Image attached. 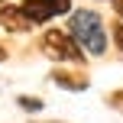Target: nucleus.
Segmentation results:
<instances>
[{
  "mask_svg": "<svg viewBox=\"0 0 123 123\" xmlns=\"http://www.w3.org/2000/svg\"><path fill=\"white\" fill-rule=\"evenodd\" d=\"M110 100H113V104H123V91H117V94H110Z\"/></svg>",
  "mask_w": 123,
  "mask_h": 123,
  "instance_id": "nucleus-8",
  "label": "nucleus"
},
{
  "mask_svg": "<svg viewBox=\"0 0 123 123\" xmlns=\"http://www.w3.org/2000/svg\"><path fill=\"white\" fill-rule=\"evenodd\" d=\"M110 3H117V0H110Z\"/></svg>",
  "mask_w": 123,
  "mask_h": 123,
  "instance_id": "nucleus-11",
  "label": "nucleus"
},
{
  "mask_svg": "<svg viewBox=\"0 0 123 123\" xmlns=\"http://www.w3.org/2000/svg\"><path fill=\"white\" fill-rule=\"evenodd\" d=\"M0 26H3V29H10V32H29V29H32L29 16L23 13V6H19V3L0 6Z\"/></svg>",
  "mask_w": 123,
  "mask_h": 123,
  "instance_id": "nucleus-4",
  "label": "nucleus"
},
{
  "mask_svg": "<svg viewBox=\"0 0 123 123\" xmlns=\"http://www.w3.org/2000/svg\"><path fill=\"white\" fill-rule=\"evenodd\" d=\"M68 32L74 36V42L87 52V55H104L107 52V29L100 13L94 10H74L68 19Z\"/></svg>",
  "mask_w": 123,
  "mask_h": 123,
  "instance_id": "nucleus-1",
  "label": "nucleus"
},
{
  "mask_svg": "<svg viewBox=\"0 0 123 123\" xmlns=\"http://www.w3.org/2000/svg\"><path fill=\"white\" fill-rule=\"evenodd\" d=\"M19 6H23V13L29 16L32 26H42V23H49L55 16L71 13V0H23Z\"/></svg>",
  "mask_w": 123,
  "mask_h": 123,
  "instance_id": "nucleus-3",
  "label": "nucleus"
},
{
  "mask_svg": "<svg viewBox=\"0 0 123 123\" xmlns=\"http://www.w3.org/2000/svg\"><path fill=\"white\" fill-rule=\"evenodd\" d=\"M0 62H6V49H3V45H0Z\"/></svg>",
  "mask_w": 123,
  "mask_h": 123,
  "instance_id": "nucleus-10",
  "label": "nucleus"
},
{
  "mask_svg": "<svg viewBox=\"0 0 123 123\" xmlns=\"http://www.w3.org/2000/svg\"><path fill=\"white\" fill-rule=\"evenodd\" d=\"M39 45H42V52L52 62H74V65L84 62V49L74 42V36L68 29H45V36H42Z\"/></svg>",
  "mask_w": 123,
  "mask_h": 123,
  "instance_id": "nucleus-2",
  "label": "nucleus"
},
{
  "mask_svg": "<svg viewBox=\"0 0 123 123\" xmlns=\"http://www.w3.org/2000/svg\"><path fill=\"white\" fill-rule=\"evenodd\" d=\"M16 107L26 110V113H39V110L45 107V100H42V97H29V94H19V97H16Z\"/></svg>",
  "mask_w": 123,
  "mask_h": 123,
  "instance_id": "nucleus-6",
  "label": "nucleus"
},
{
  "mask_svg": "<svg viewBox=\"0 0 123 123\" xmlns=\"http://www.w3.org/2000/svg\"><path fill=\"white\" fill-rule=\"evenodd\" d=\"M113 10H117V16L123 19V0H117V3H113Z\"/></svg>",
  "mask_w": 123,
  "mask_h": 123,
  "instance_id": "nucleus-9",
  "label": "nucleus"
},
{
  "mask_svg": "<svg viewBox=\"0 0 123 123\" xmlns=\"http://www.w3.org/2000/svg\"><path fill=\"white\" fill-rule=\"evenodd\" d=\"M113 42H117V49H123V19L113 26Z\"/></svg>",
  "mask_w": 123,
  "mask_h": 123,
  "instance_id": "nucleus-7",
  "label": "nucleus"
},
{
  "mask_svg": "<svg viewBox=\"0 0 123 123\" xmlns=\"http://www.w3.org/2000/svg\"><path fill=\"white\" fill-rule=\"evenodd\" d=\"M49 81H52L55 87H62V91H74V94H78V91H87V81H84V78H78V74H68V71H62V68L49 74Z\"/></svg>",
  "mask_w": 123,
  "mask_h": 123,
  "instance_id": "nucleus-5",
  "label": "nucleus"
},
{
  "mask_svg": "<svg viewBox=\"0 0 123 123\" xmlns=\"http://www.w3.org/2000/svg\"><path fill=\"white\" fill-rule=\"evenodd\" d=\"M0 3H3V0H0Z\"/></svg>",
  "mask_w": 123,
  "mask_h": 123,
  "instance_id": "nucleus-12",
  "label": "nucleus"
}]
</instances>
